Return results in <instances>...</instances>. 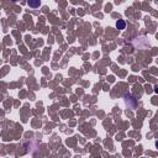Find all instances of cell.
<instances>
[{
  "mask_svg": "<svg viewBox=\"0 0 158 158\" xmlns=\"http://www.w3.org/2000/svg\"><path fill=\"white\" fill-rule=\"evenodd\" d=\"M116 27L119 28V30H124V28L126 27V22L124 20H119L116 22Z\"/></svg>",
  "mask_w": 158,
  "mask_h": 158,
  "instance_id": "obj_1",
  "label": "cell"
},
{
  "mask_svg": "<svg viewBox=\"0 0 158 158\" xmlns=\"http://www.w3.org/2000/svg\"><path fill=\"white\" fill-rule=\"evenodd\" d=\"M27 4H28V6H31V8H38V6L41 5V3H40V1H28Z\"/></svg>",
  "mask_w": 158,
  "mask_h": 158,
  "instance_id": "obj_2",
  "label": "cell"
},
{
  "mask_svg": "<svg viewBox=\"0 0 158 158\" xmlns=\"http://www.w3.org/2000/svg\"><path fill=\"white\" fill-rule=\"evenodd\" d=\"M156 146H157V147H158V141H157V142H156Z\"/></svg>",
  "mask_w": 158,
  "mask_h": 158,
  "instance_id": "obj_3",
  "label": "cell"
}]
</instances>
